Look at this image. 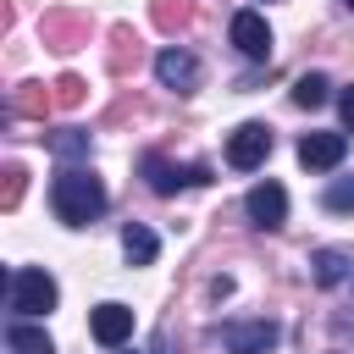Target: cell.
I'll return each mask as SVG.
<instances>
[{
  "label": "cell",
  "mask_w": 354,
  "mask_h": 354,
  "mask_svg": "<svg viewBox=\"0 0 354 354\" xmlns=\"http://www.w3.org/2000/svg\"><path fill=\"white\" fill-rule=\"evenodd\" d=\"M232 44L249 61H271V28H266V17L260 11H238L232 17Z\"/></svg>",
  "instance_id": "8"
},
{
  "label": "cell",
  "mask_w": 354,
  "mask_h": 354,
  "mask_svg": "<svg viewBox=\"0 0 354 354\" xmlns=\"http://www.w3.org/2000/svg\"><path fill=\"white\" fill-rule=\"evenodd\" d=\"M216 337H221L227 354H266V348H277V326L271 321H227Z\"/></svg>",
  "instance_id": "5"
},
{
  "label": "cell",
  "mask_w": 354,
  "mask_h": 354,
  "mask_svg": "<svg viewBox=\"0 0 354 354\" xmlns=\"http://www.w3.org/2000/svg\"><path fill=\"white\" fill-rule=\"evenodd\" d=\"M50 105H55V94H44V83H22L11 100V116H44Z\"/></svg>",
  "instance_id": "15"
},
{
  "label": "cell",
  "mask_w": 354,
  "mask_h": 354,
  "mask_svg": "<svg viewBox=\"0 0 354 354\" xmlns=\"http://www.w3.org/2000/svg\"><path fill=\"white\" fill-rule=\"evenodd\" d=\"M155 249H160V238H155L144 221H127V227H122V254H127L133 266H149V260H155Z\"/></svg>",
  "instance_id": "13"
},
{
  "label": "cell",
  "mask_w": 354,
  "mask_h": 354,
  "mask_svg": "<svg viewBox=\"0 0 354 354\" xmlns=\"http://www.w3.org/2000/svg\"><path fill=\"white\" fill-rule=\"evenodd\" d=\"M188 17H194V6H188V0H155V28L177 33V28H188Z\"/></svg>",
  "instance_id": "18"
},
{
  "label": "cell",
  "mask_w": 354,
  "mask_h": 354,
  "mask_svg": "<svg viewBox=\"0 0 354 354\" xmlns=\"http://www.w3.org/2000/svg\"><path fill=\"white\" fill-rule=\"evenodd\" d=\"M243 210H249L254 227H282L288 221V188L282 183H254L249 199H243Z\"/></svg>",
  "instance_id": "7"
},
{
  "label": "cell",
  "mask_w": 354,
  "mask_h": 354,
  "mask_svg": "<svg viewBox=\"0 0 354 354\" xmlns=\"http://www.w3.org/2000/svg\"><path fill=\"white\" fill-rule=\"evenodd\" d=\"M44 39H50L55 50H77V44H88V17L50 11V17H44Z\"/></svg>",
  "instance_id": "11"
},
{
  "label": "cell",
  "mask_w": 354,
  "mask_h": 354,
  "mask_svg": "<svg viewBox=\"0 0 354 354\" xmlns=\"http://www.w3.org/2000/svg\"><path fill=\"white\" fill-rule=\"evenodd\" d=\"M326 210H354V177H337L326 188Z\"/></svg>",
  "instance_id": "20"
},
{
  "label": "cell",
  "mask_w": 354,
  "mask_h": 354,
  "mask_svg": "<svg viewBox=\"0 0 354 354\" xmlns=\"http://www.w3.org/2000/svg\"><path fill=\"white\" fill-rule=\"evenodd\" d=\"M266 155H271V127H266V122H243V127H232V138H227V166L254 171Z\"/></svg>",
  "instance_id": "3"
},
{
  "label": "cell",
  "mask_w": 354,
  "mask_h": 354,
  "mask_svg": "<svg viewBox=\"0 0 354 354\" xmlns=\"http://www.w3.org/2000/svg\"><path fill=\"white\" fill-rule=\"evenodd\" d=\"M88 332H94L105 348H122V343L133 337V310H127V304H100V310L88 315Z\"/></svg>",
  "instance_id": "9"
},
{
  "label": "cell",
  "mask_w": 354,
  "mask_h": 354,
  "mask_svg": "<svg viewBox=\"0 0 354 354\" xmlns=\"http://www.w3.org/2000/svg\"><path fill=\"white\" fill-rule=\"evenodd\" d=\"M50 149H55L61 160H88V133H83V127H61V133L50 138Z\"/></svg>",
  "instance_id": "17"
},
{
  "label": "cell",
  "mask_w": 354,
  "mask_h": 354,
  "mask_svg": "<svg viewBox=\"0 0 354 354\" xmlns=\"http://www.w3.org/2000/svg\"><path fill=\"white\" fill-rule=\"evenodd\" d=\"M337 111H343V127H348V133H354V83H348V88H343V94H337Z\"/></svg>",
  "instance_id": "22"
},
{
  "label": "cell",
  "mask_w": 354,
  "mask_h": 354,
  "mask_svg": "<svg viewBox=\"0 0 354 354\" xmlns=\"http://www.w3.org/2000/svg\"><path fill=\"white\" fill-rule=\"evenodd\" d=\"M6 348H11V354H55L50 332H44V326H28V321H11V326H6Z\"/></svg>",
  "instance_id": "12"
},
{
  "label": "cell",
  "mask_w": 354,
  "mask_h": 354,
  "mask_svg": "<svg viewBox=\"0 0 354 354\" xmlns=\"http://www.w3.org/2000/svg\"><path fill=\"white\" fill-rule=\"evenodd\" d=\"M155 77H160L166 88L188 94V88L199 83V61H194L188 50H160V55H155Z\"/></svg>",
  "instance_id": "10"
},
{
  "label": "cell",
  "mask_w": 354,
  "mask_h": 354,
  "mask_svg": "<svg viewBox=\"0 0 354 354\" xmlns=\"http://www.w3.org/2000/svg\"><path fill=\"white\" fill-rule=\"evenodd\" d=\"M343 155H348L343 133H304L299 138V166H310V171H332V166H343Z\"/></svg>",
  "instance_id": "6"
},
{
  "label": "cell",
  "mask_w": 354,
  "mask_h": 354,
  "mask_svg": "<svg viewBox=\"0 0 354 354\" xmlns=\"http://www.w3.org/2000/svg\"><path fill=\"white\" fill-rule=\"evenodd\" d=\"M310 266H315V282H321V288H337V282L348 277V249H315Z\"/></svg>",
  "instance_id": "14"
},
{
  "label": "cell",
  "mask_w": 354,
  "mask_h": 354,
  "mask_svg": "<svg viewBox=\"0 0 354 354\" xmlns=\"http://www.w3.org/2000/svg\"><path fill=\"white\" fill-rule=\"evenodd\" d=\"M55 299H61V288H55V277H50V271L17 266V271L6 277V310H17L22 321H28V315H44V310H55Z\"/></svg>",
  "instance_id": "2"
},
{
  "label": "cell",
  "mask_w": 354,
  "mask_h": 354,
  "mask_svg": "<svg viewBox=\"0 0 354 354\" xmlns=\"http://www.w3.org/2000/svg\"><path fill=\"white\" fill-rule=\"evenodd\" d=\"M17 199H22V166H6V194H0V205L17 210Z\"/></svg>",
  "instance_id": "21"
},
{
  "label": "cell",
  "mask_w": 354,
  "mask_h": 354,
  "mask_svg": "<svg viewBox=\"0 0 354 354\" xmlns=\"http://www.w3.org/2000/svg\"><path fill=\"white\" fill-rule=\"evenodd\" d=\"M144 183L155 188V194H177V188H188V183H210V166H171L166 155H144Z\"/></svg>",
  "instance_id": "4"
},
{
  "label": "cell",
  "mask_w": 354,
  "mask_h": 354,
  "mask_svg": "<svg viewBox=\"0 0 354 354\" xmlns=\"http://www.w3.org/2000/svg\"><path fill=\"white\" fill-rule=\"evenodd\" d=\"M50 205L66 227H88V221L105 216V188L88 166H61L55 183H50Z\"/></svg>",
  "instance_id": "1"
},
{
  "label": "cell",
  "mask_w": 354,
  "mask_h": 354,
  "mask_svg": "<svg viewBox=\"0 0 354 354\" xmlns=\"http://www.w3.org/2000/svg\"><path fill=\"white\" fill-rule=\"evenodd\" d=\"M343 6H348V11H354V0H343Z\"/></svg>",
  "instance_id": "23"
},
{
  "label": "cell",
  "mask_w": 354,
  "mask_h": 354,
  "mask_svg": "<svg viewBox=\"0 0 354 354\" xmlns=\"http://www.w3.org/2000/svg\"><path fill=\"white\" fill-rule=\"evenodd\" d=\"M55 105H83V77L61 72V77H55Z\"/></svg>",
  "instance_id": "19"
},
{
  "label": "cell",
  "mask_w": 354,
  "mask_h": 354,
  "mask_svg": "<svg viewBox=\"0 0 354 354\" xmlns=\"http://www.w3.org/2000/svg\"><path fill=\"white\" fill-rule=\"evenodd\" d=\"M326 88H332V83H326L321 72H304V77L293 83V105H304V111H315V105H326Z\"/></svg>",
  "instance_id": "16"
}]
</instances>
